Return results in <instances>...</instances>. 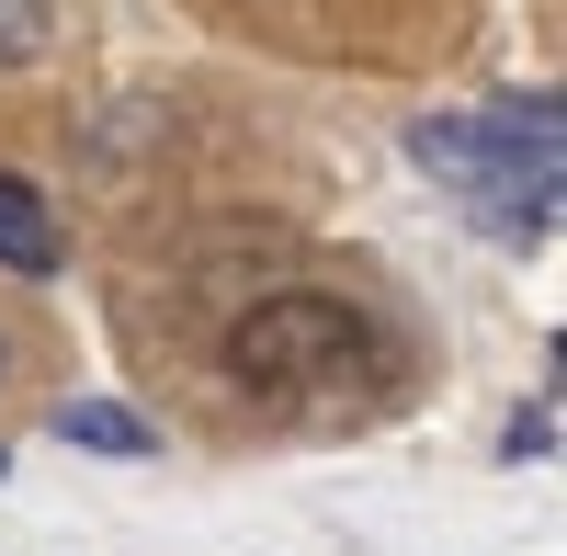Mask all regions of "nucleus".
Segmentation results:
<instances>
[{"label":"nucleus","mask_w":567,"mask_h":556,"mask_svg":"<svg viewBox=\"0 0 567 556\" xmlns=\"http://www.w3.org/2000/svg\"><path fill=\"white\" fill-rule=\"evenodd\" d=\"M227 375L239 387H352V375H374V318L352 296L284 285L227 330Z\"/></svg>","instance_id":"nucleus-1"},{"label":"nucleus","mask_w":567,"mask_h":556,"mask_svg":"<svg viewBox=\"0 0 567 556\" xmlns=\"http://www.w3.org/2000/svg\"><path fill=\"white\" fill-rule=\"evenodd\" d=\"M58 261H69L58 205H45L23 171H0V272H58Z\"/></svg>","instance_id":"nucleus-2"},{"label":"nucleus","mask_w":567,"mask_h":556,"mask_svg":"<svg viewBox=\"0 0 567 556\" xmlns=\"http://www.w3.org/2000/svg\"><path fill=\"white\" fill-rule=\"evenodd\" d=\"M58 432H69V443H91V454H148V432H136L125 409H69Z\"/></svg>","instance_id":"nucleus-3"},{"label":"nucleus","mask_w":567,"mask_h":556,"mask_svg":"<svg viewBox=\"0 0 567 556\" xmlns=\"http://www.w3.org/2000/svg\"><path fill=\"white\" fill-rule=\"evenodd\" d=\"M45 23H58L45 0H0V69H23L34 45H45Z\"/></svg>","instance_id":"nucleus-4"}]
</instances>
